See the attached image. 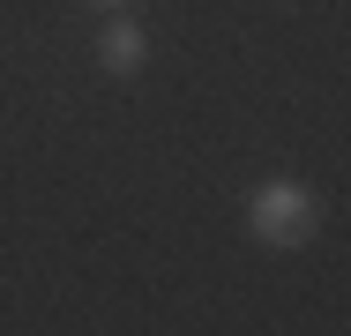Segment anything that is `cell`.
Returning <instances> with one entry per match:
<instances>
[{"label": "cell", "instance_id": "cell-2", "mask_svg": "<svg viewBox=\"0 0 351 336\" xmlns=\"http://www.w3.org/2000/svg\"><path fill=\"white\" fill-rule=\"evenodd\" d=\"M142 67H149V30H142L128 8L105 15L97 23V75L105 82H142Z\"/></svg>", "mask_w": 351, "mask_h": 336}, {"label": "cell", "instance_id": "cell-3", "mask_svg": "<svg viewBox=\"0 0 351 336\" xmlns=\"http://www.w3.org/2000/svg\"><path fill=\"white\" fill-rule=\"evenodd\" d=\"M82 8H97V15H120V8H135V0H82Z\"/></svg>", "mask_w": 351, "mask_h": 336}, {"label": "cell", "instance_id": "cell-1", "mask_svg": "<svg viewBox=\"0 0 351 336\" xmlns=\"http://www.w3.org/2000/svg\"><path fill=\"white\" fill-rule=\"evenodd\" d=\"M247 232L262 247L291 254V247H306L322 232V195L306 180H262V187H247Z\"/></svg>", "mask_w": 351, "mask_h": 336}]
</instances>
